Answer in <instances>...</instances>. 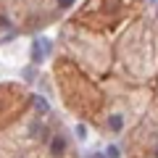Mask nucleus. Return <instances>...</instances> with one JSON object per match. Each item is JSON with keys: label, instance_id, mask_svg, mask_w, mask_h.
Segmentation results:
<instances>
[{"label": "nucleus", "instance_id": "f257e3e1", "mask_svg": "<svg viewBox=\"0 0 158 158\" xmlns=\"http://www.w3.org/2000/svg\"><path fill=\"white\" fill-rule=\"evenodd\" d=\"M53 45H50V40L48 37H37L32 42V63H40V61H45L48 56H50Z\"/></svg>", "mask_w": 158, "mask_h": 158}, {"label": "nucleus", "instance_id": "f03ea898", "mask_svg": "<svg viewBox=\"0 0 158 158\" xmlns=\"http://www.w3.org/2000/svg\"><path fill=\"white\" fill-rule=\"evenodd\" d=\"M63 153H66V140L58 135V137H53V140H50V156L53 158H61Z\"/></svg>", "mask_w": 158, "mask_h": 158}, {"label": "nucleus", "instance_id": "7ed1b4c3", "mask_svg": "<svg viewBox=\"0 0 158 158\" xmlns=\"http://www.w3.org/2000/svg\"><path fill=\"white\" fill-rule=\"evenodd\" d=\"M32 103H34V108H37L40 113H50V106H48V100H45V98L34 95V98H32Z\"/></svg>", "mask_w": 158, "mask_h": 158}, {"label": "nucleus", "instance_id": "20e7f679", "mask_svg": "<svg viewBox=\"0 0 158 158\" xmlns=\"http://www.w3.org/2000/svg\"><path fill=\"white\" fill-rule=\"evenodd\" d=\"M108 127H111L113 132H121V129H124V118L118 116V113H113V116L108 118Z\"/></svg>", "mask_w": 158, "mask_h": 158}, {"label": "nucleus", "instance_id": "39448f33", "mask_svg": "<svg viewBox=\"0 0 158 158\" xmlns=\"http://www.w3.org/2000/svg\"><path fill=\"white\" fill-rule=\"evenodd\" d=\"M74 135H77L79 140H87V127H85V124H77V129H74Z\"/></svg>", "mask_w": 158, "mask_h": 158}, {"label": "nucleus", "instance_id": "423d86ee", "mask_svg": "<svg viewBox=\"0 0 158 158\" xmlns=\"http://www.w3.org/2000/svg\"><path fill=\"white\" fill-rule=\"evenodd\" d=\"M106 156H108V158H121V153H118L116 145H108V148H106Z\"/></svg>", "mask_w": 158, "mask_h": 158}, {"label": "nucleus", "instance_id": "0eeeda50", "mask_svg": "<svg viewBox=\"0 0 158 158\" xmlns=\"http://www.w3.org/2000/svg\"><path fill=\"white\" fill-rule=\"evenodd\" d=\"M77 0H58V8H71Z\"/></svg>", "mask_w": 158, "mask_h": 158}, {"label": "nucleus", "instance_id": "6e6552de", "mask_svg": "<svg viewBox=\"0 0 158 158\" xmlns=\"http://www.w3.org/2000/svg\"><path fill=\"white\" fill-rule=\"evenodd\" d=\"M92 158H108V156H106V153H95V156H92Z\"/></svg>", "mask_w": 158, "mask_h": 158}, {"label": "nucleus", "instance_id": "1a4fd4ad", "mask_svg": "<svg viewBox=\"0 0 158 158\" xmlns=\"http://www.w3.org/2000/svg\"><path fill=\"white\" fill-rule=\"evenodd\" d=\"M156 158H158V148H156Z\"/></svg>", "mask_w": 158, "mask_h": 158}]
</instances>
